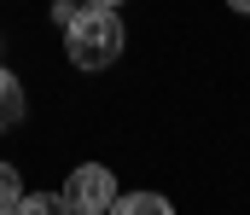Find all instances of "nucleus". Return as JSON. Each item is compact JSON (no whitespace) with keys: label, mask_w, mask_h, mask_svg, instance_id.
<instances>
[{"label":"nucleus","mask_w":250,"mask_h":215,"mask_svg":"<svg viewBox=\"0 0 250 215\" xmlns=\"http://www.w3.org/2000/svg\"><path fill=\"white\" fill-rule=\"evenodd\" d=\"M111 210H123V215H169V198H157V192H128V198H111Z\"/></svg>","instance_id":"4"},{"label":"nucleus","mask_w":250,"mask_h":215,"mask_svg":"<svg viewBox=\"0 0 250 215\" xmlns=\"http://www.w3.org/2000/svg\"><path fill=\"white\" fill-rule=\"evenodd\" d=\"M18 122H23V87H18L12 70H0V134L18 128Z\"/></svg>","instance_id":"3"},{"label":"nucleus","mask_w":250,"mask_h":215,"mask_svg":"<svg viewBox=\"0 0 250 215\" xmlns=\"http://www.w3.org/2000/svg\"><path fill=\"white\" fill-rule=\"evenodd\" d=\"M64 53L76 70H111L123 59V23L117 6H82V18L64 29Z\"/></svg>","instance_id":"1"},{"label":"nucleus","mask_w":250,"mask_h":215,"mask_svg":"<svg viewBox=\"0 0 250 215\" xmlns=\"http://www.w3.org/2000/svg\"><path fill=\"white\" fill-rule=\"evenodd\" d=\"M76 18H82V0H53V23L59 29H70Z\"/></svg>","instance_id":"7"},{"label":"nucleus","mask_w":250,"mask_h":215,"mask_svg":"<svg viewBox=\"0 0 250 215\" xmlns=\"http://www.w3.org/2000/svg\"><path fill=\"white\" fill-rule=\"evenodd\" d=\"M64 210V192H23V204H18V215H53Z\"/></svg>","instance_id":"6"},{"label":"nucleus","mask_w":250,"mask_h":215,"mask_svg":"<svg viewBox=\"0 0 250 215\" xmlns=\"http://www.w3.org/2000/svg\"><path fill=\"white\" fill-rule=\"evenodd\" d=\"M227 6H233V12H250V0H227Z\"/></svg>","instance_id":"9"},{"label":"nucleus","mask_w":250,"mask_h":215,"mask_svg":"<svg viewBox=\"0 0 250 215\" xmlns=\"http://www.w3.org/2000/svg\"><path fill=\"white\" fill-rule=\"evenodd\" d=\"M82 6H123V0H82Z\"/></svg>","instance_id":"8"},{"label":"nucleus","mask_w":250,"mask_h":215,"mask_svg":"<svg viewBox=\"0 0 250 215\" xmlns=\"http://www.w3.org/2000/svg\"><path fill=\"white\" fill-rule=\"evenodd\" d=\"M111 198H117V175H111L105 163H82V169L70 175V186H64V210H76V215L111 210Z\"/></svg>","instance_id":"2"},{"label":"nucleus","mask_w":250,"mask_h":215,"mask_svg":"<svg viewBox=\"0 0 250 215\" xmlns=\"http://www.w3.org/2000/svg\"><path fill=\"white\" fill-rule=\"evenodd\" d=\"M18 204H23V180L12 163H0V215H18Z\"/></svg>","instance_id":"5"}]
</instances>
